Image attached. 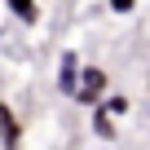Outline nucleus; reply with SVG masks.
Wrapping results in <instances>:
<instances>
[{"label": "nucleus", "mask_w": 150, "mask_h": 150, "mask_svg": "<svg viewBox=\"0 0 150 150\" xmlns=\"http://www.w3.org/2000/svg\"><path fill=\"white\" fill-rule=\"evenodd\" d=\"M5 9H9L22 27H40V0H5Z\"/></svg>", "instance_id": "20e7f679"}, {"label": "nucleus", "mask_w": 150, "mask_h": 150, "mask_svg": "<svg viewBox=\"0 0 150 150\" xmlns=\"http://www.w3.org/2000/svg\"><path fill=\"white\" fill-rule=\"evenodd\" d=\"M22 119L9 102H0V150H22Z\"/></svg>", "instance_id": "7ed1b4c3"}, {"label": "nucleus", "mask_w": 150, "mask_h": 150, "mask_svg": "<svg viewBox=\"0 0 150 150\" xmlns=\"http://www.w3.org/2000/svg\"><path fill=\"white\" fill-rule=\"evenodd\" d=\"M102 110H106L110 119H124V115H132V102H128L124 93H106V97H102Z\"/></svg>", "instance_id": "423d86ee"}, {"label": "nucleus", "mask_w": 150, "mask_h": 150, "mask_svg": "<svg viewBox=\"0 0 150 150\" xmlns=\"http://www.w3.org/2000/svg\"><path fill=\"white\" fill-rule=\"evenodd\" d=\"M106 93H110V75H106L102 66H93V62H88V66H80V88H75V97H71V102H80V106H88V110H93V106H102V97H106Z\"/></svg>", "instance_id": "f257e3e1"}, {"label": "nucleus", "mask_w": 150, "mask_h": 150, "mask_svg": "<svg viewBox=\"0 0 150 150\" xmlns=\"http://www.w3.org/2000/svg\"><path fill=\"white\" fill-rule=\"evenodd\" d=\"M146 115H150V106H146Z\"/></svg>", "instance_id": "6e6552de"}, {"label": "nucleus", "mask_w": 150, "mask_h": 150, "mask_svg": "<svg viewBox=\"0 0 150 150\" xmlns=\"http://www.w3.org/2000/svg\"><path fill=\"white\" fill-rule=\"evenodd\" d=\"M80 53L75 49H66L62 57H57V75H53V88L62 93V97H75V88H80Z\"/></svg>", "instance_id": "f03ea898"}, {"label": "nucleus", "mask_w": 150, "mask_h": 150, "mask_svg": "<svg viewBox=\"0 0 150 150\" xmlns=\"http://www.w3.org/2000/svg\"><path fill=\"white\" fill-rule=\"evenodd\" d=\"M106 9L119 13V18H128V13H137V0H106Z\"/></svg>", "instance_id": "0eeeda50"}, {"label": "nucleus", "mask_w": 150, "mask_h": 150, "mask_svg": "<svg viewBox=\"0 0 150 150\" xmlns=\"http://www.w3.org/2000/svg\"><path fill=\"white\" fill-rule=\"evenodd\" d=\"M88 124H93V132H97L102 141H119V128H115V119H110L102 106H93V119H88Z\"/></svg>", "instance_id": "39448f33"}]
</instances>
